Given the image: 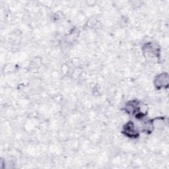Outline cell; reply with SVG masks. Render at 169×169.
Instances as JSON below:
<instances>
[{"label":"cell","mask_w":169,"mask_h":169,"mask_svg":"<svg viewBox=\"0 0 169 169\" xmlns=\"http://www.w3.org/2000/svg\"><path fill=\"white\" fill-rule=\"evenodd\" d=\"M124 132H126V135L131 137H135L137 135L136 131L135 130V128L134 126V124L131 123H129L127 124V126L124 129Z\"/></svg>","instance_id":"obj_1"}]
</instances>
